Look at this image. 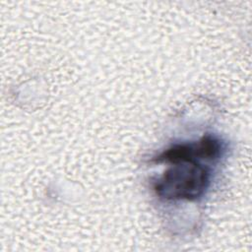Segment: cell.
<instances>
[{
    "label": "cell",
    "instance_id": "6da1fadb",
    "mask_svg": "<svg viewBox=\"0 0 252 252\" xmlns=\"http://www.w3.org/2000/svg\"><path fill=\"white\" fill-rule=\"evenodd\" d=\"M155 183L157 194L167 200H196L210 184V170L196 159L170 162Z\"/></svg>",
    "mask_w": 252,
    "mask_h": 252
},
{
    "label": "cell",
    "instance_id": "7a4b0ae2",
    "mask_svg": "<svg viewBox=\"0 0 252 252\" xmlns=\"http://www.w3.org/2000/svg\"><path fill=\"white\" fill-rule=\"evenodd\" d=\"M223 152V143L217 137L208 135L195 143L177 144L161 153L157 161L174 162L183 159H218Z\"/></svg>",
    "mask_w": 252,
    "mask_h": 252
}]
</instances>
